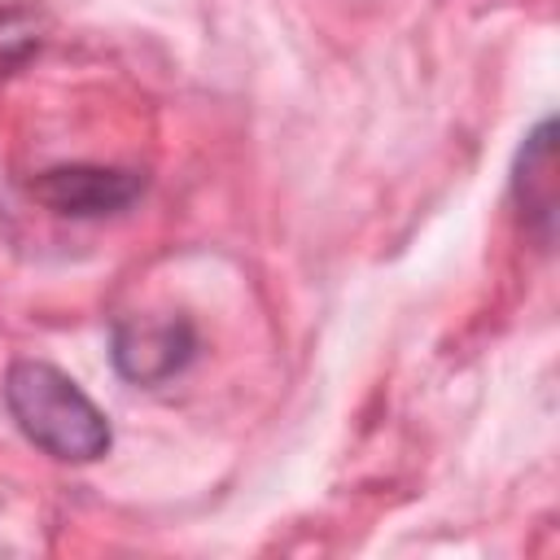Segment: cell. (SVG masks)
<instances>
[{"mask_svg": "<svg viewBox=\"0 0 560 560\" xmlns=\"http://www.w3.org/2000/svg\"><path fill=\"white\" fill-rule=\"evenodd\" d=\"M4 407L44 455L66 464H92L114 442L105 411L61 368L44 359H18L9 368Z\"/></svg>", "mask_w": 560, "mask_h": 560, "instance_id": "1", "label": "cell"}, {"mask_svg": "<svg viewBox=\"0 0 560 560\" xmlns=\"http://www.w3.org/2000/svg\"><path fill=\"white\" fill-rule=\"evenodd\" d=\"M197 354V332L184 315H122L109 332V359L131 385H162Z\"/></svg>", "mask_w": 560, "mask_h": 560, "instance_id": "2", "label": "cell"}, {"mask_svg": "<svg viewBox=\"0 0 560 560\" xmlns=\"http://www.w3.org/2000/svg\"><path fill=\"white\" fill-rule=\"evenodd\" d=\"M140 192H144V175L118 166H52L31 179V197L44 201L52 214H70V219L118 214Z\"/></svg>", "mask_w": 560, "mask_h": 560, "instance_id": "3", "label": "cell"}, {"mask_svg": "<svg viewBox=\"0 0 560 560\" xmlns=\"http://www.w3.org/2000/svg\"><path fill=\"white\" fill-rule=\"evenodd\" d=\"M512 197L525 232L547 249L556 236V122L551 118H542L525 136L512 171Z\"/></svg>", "mask_w": 560, "mask_h": 560, "instance_id": "4", "label": "cell"}]
</instances>
